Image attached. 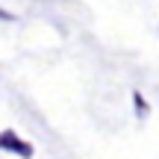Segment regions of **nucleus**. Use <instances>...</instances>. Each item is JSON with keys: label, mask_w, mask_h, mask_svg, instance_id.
Returning a JSON list of instances; mask_svg holds the SVG:
<instances>
[{"label": "nucleus", "mask_w": 159, "mask_h": 159, "mask_svg": "<svg viewBox=\"0 0 159 159\" xmlns=\"http://www.w3.org/2000/svg\"><path fill=\"white\" fill-rule=\"evenodd\" d=\"M0 150H9V153L24 156V159L33 156V148H30L24 139H18V133H12V130H3V133H0Z\"/></svg>", "instance_id": "nucleus-1"}]
</instances>
